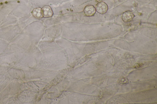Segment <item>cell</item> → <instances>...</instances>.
Listing matches in <instances>:
<instances>
[{
  "label": "cell",
  "instance_id": "1",
  "mask_svg": "<svg viewBox=\"0 0 157 104\" xmlns=\"http://www.w3.org/2000/svg\"><path fill=\"white\" fill-rule=\"evenodd\" d=\"M108 10V7L107 4L103 2L98 3L96 6V11L101 14L106 13Z\"/></svg>",
  "mask_w": 157,
  "mask_h": 104
},
{
  "label": "cell",
  "instance_id": "2",
  "mask_svg": "<svg viewBox=\"0 0 157 104\" xmlns=\"http://www.w3.org/2000/svg\"><path fill=\"white\" fill-rule=\"evenodd\" d=\"M42 15L45 18H49L53 16V12L51 8L49 6H46L42 9Z\"/></svg>",
  "mask_w": 157,
  "mask_h": 104
},
{
  "label": "cell",
  "instance_id": "3",
  "mask_svg": "<svg viewBox=\"0 0 157 104\" xmlns=\"http://www.w3.org/2000/svg\"><path fill=\"white\" fill-rule=\"evenodd\" d=\"M84 12L85 14L87 16H93L96 13V9L94 6L88 5L85 8Z\"/></svg>",
  "mask_w": 157,
  "mask_h": 104
},
{
  "label": "cell",
  "instance_id": "4",
  "mask_svg": "<svg viewBox=\"0 0 157 104\" xmlns=\"http://www.w3.org/2000/svg\"><path fill=\"white\" fill-rule=\"evenodd\" d=\"M134 15L133 13L130 11H126L122 15V19L125 22H129L134 18Z\"/></svg>",
  "mask_w": 157,
  "mask_h": 104
},
{
  "label": "cell",
  "instance_id": "5",
  "mask_svg": "<svg viewBox=\"0 0 157 104\" xmlns=\"http://www.w3.org/2000/svg\"><path fill=\"white\" fill-rule=\"evenodd\" d=\"M33 16L37 19H40L43 17L42 13V9L40 7L35 8L32 12Z\"/></svg>",
  "mask_w": 157,
  "mask_h": 104
}]
</instances>
